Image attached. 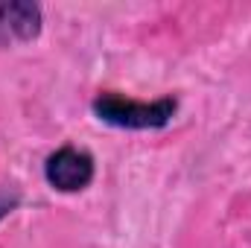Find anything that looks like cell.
I'll return each instance as SVG.
<instances>
[{
  "label": "cell",
  "instance_id": "cell-1",
  "mask_svg": "<svg viewBox=\"0 0 251 248\" xmlns=\"http://www.w3.org/2000/svg\"><path fill=\"white\" fill-rule=\"evenodd\" d=\"M91 111L100 123L114 125V128H128V131H155L173 123L178 102L173 97H161L152 102H140L123 94H100L91 102Z\"/></svg>",
  "mask_w": 251,
  "mask_h": 248
},
{
  "label": "cell",
  "instance_id": "cell-2",
  "mask_svg": "<svg viewBox=\"0 0 251 248\" xmlns=\"http://www.w3.org/2000/svg\"><path fill=\"white\" fill-rule=\"evenodd\" d=\"M44 178L59 193H79V190L91 187V181H94V158L85 149L62 146L47 158Z\"/></svg>",
  "mask_w": 251,
  "mask_h": 248
},
{
  "label": "cell",
  "instance_id": "cell-3",
  "mask_svg": "<svg viewBox=\"0 0 251 248\" xmlns=\"http://www.w3.org/2000/svg\"><path fill=\"white\" fill-rule=\"evenodd\" d=\"M38 32H41V6L38 3H24V0L0 3V47L26 44L32 38H38Z\"/></svg>",
  "mask_w": 251,
  "mask_h": 248
},
{
  "label": "cell",
  "instance_id": "cell-4",
  "mask_svg": "<svg viewBox=\"0 0 251 248\" xmlns=\"http://www.w3.org/2000/svg\"><path fill=\"white\" fill-rule=\"evenodd\" d=\"M18 204H21V196H18L15 190H0V222H3Z\"/></svg>",
  "mask_w": 251,
  "mask_h": 248
}]
</instances>
